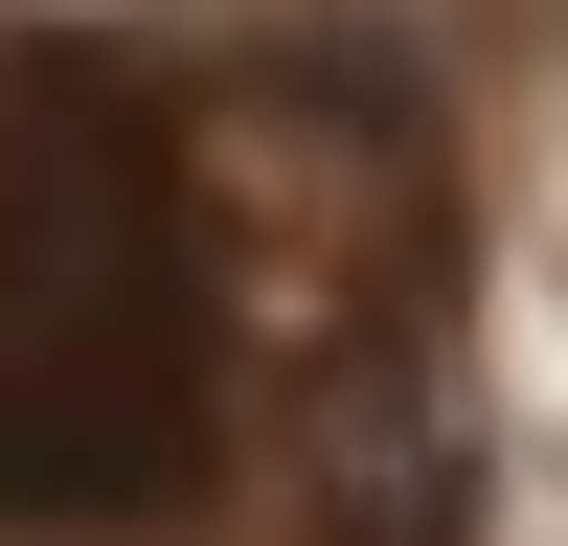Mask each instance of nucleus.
Segmentation results:
<instances>
[{"instance_id":"f03ea898","label":"nucleus","mask_w":568,"mask_h":546,"mask_svg":"<svg viewBox=\"0 0 568 546\" xmlns=\"http://www.w3.org/2000/svg\"><path fill=\"white\" fill-rule=\"evenodd\" d=\"M296 546H478V410H455L433 318L364 296L318 342V410H296Z\"/></svg>"},{"instance_id":"7ed1b4c3","label":"nucleus","mask_w":568,"mask_h":546,"mask_svg":"<svg viewBox=\"0 0 568 546\" xmlns=\"http://www.w3.org/2000/svg\"><path fill=\"white\" fill-rule=\"evenodd\" d=\"M546 318H568V228H546Z\"/></svg>"},{"instance_id":"f257e3e1","label":"nucleus","mask_w":568,"mask_h":546,"mask_svg":"<svg viewBox=\"0 0 568 546\" xmlns=\"http://www.w3.org/2000/svg\"><path fill=\"white\" fill-rule=\"evenodd\" d=\"M227 387V251L114 46H0V524L182 501Z\"/></svg>"}]
</instances>
